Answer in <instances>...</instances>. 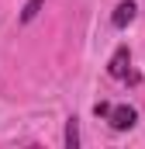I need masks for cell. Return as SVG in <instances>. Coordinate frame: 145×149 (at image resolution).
Listing matches in <instances>:
<instances>
[{"label": "cell", "instance_id": "6da1fadb", "mask_svg": "<svg viewBox=\"0 0 145 149\" xmlns=\"http://www.w3.org/2000/svg\"><path fill=\"white\" fill-rule=\"evenodd\" d=\"M135 121H138L135 108H128V104H117V108H110V128H117V132H128V128H135Z\"/></svg>", "mask_w": 145, "mask_h": 149}, {"label": "cell", "instance_id": "7a4b0ae2", "mask_svg": "<svg viewBox=\"0 0 145 149\" xmlns=\"http://www.w3.org/2000/svg\"><path fill=\"white\" fill-rule=\"evenodd\" d=\"M128 63H131V52H128V45H121L114 56H110V63H107V73L114 76V80H124L128 76Z\"/></svg>", "mask_w": 145, "mask_h": 149}, {"label": "cell", "instance_id": "3957f363", "mask_svg": "<svg viewBox=\"0 0 145 149\" xmlns=\"http://www.w3.org/2000/svg\"><path fill=\"white\" fill-rule=\"evenodd\" d=\"M135 14H138V3H135V0H121V3L114 7L110 24H114V28H128V24L135 21Z\"/></svg>", "mask_w": 145, "mask_h": 149}, {"label": "cell", "instance_id": "277c9868", "mask_svg": "<svg viewBox=\"0 0 145 149\" xmlns=\"http://www.w3.org/2000/svg\"><path fill=\"white\" fill-rule=\"evenodd\" d=\"M66 146H69V149L79 146V121H76V118L66 121Z\"/></svg>", "mask_w": 145, "mask_h": 149}, {"label": "cell", "instance_id": "5b68a950", "mask_svg": "<svg viewBox=\"0 0 145 149\" xmlns=\"http://www.w3.org/2000/svg\"><path fill=\"white\" fill-rule=\"evenodd\" d=\"M41 7H45V0H28V3H24V10H21V21H35Z\"/></svg>", "mask_w": 145, "mask_h": 149}, {"label": "cell", "instance_id": "8992f818", "mask_svg": "<svg viewBox=\"0 0 145 149\" xmlns=\"http://www.w3.org/2000/svg\"><path fill=\"white\" fill-rule=\"evenodd\" d=\"M93 111H97V118H110V104H104V101H100Z\"/></svg>", "mask_w": 145, "mask_h": 149}]
</instances>
